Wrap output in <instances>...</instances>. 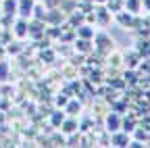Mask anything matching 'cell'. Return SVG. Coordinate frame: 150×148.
Masks as SVG:
<instances>
[{
    "mask_svg": "<svg viewBox=\"0 0 150 148\" xmlns=\"http://www.w3.org/2000/svg\"><path fill=\"white\" fill-rule=\"evenodd\" d=\"M44 21H46V25H63L67 21V13L61 8H48Z\"/></svg>",
    "mask_w": 150,
    "mask_h": 148,
    "instance_id": "cell-4",
    "label": "cell"
},
{
    "mask_svg": "<svg viewBox=\"0 0 150 148\" xmlns=\"http://www.w3.org/2000/svg\"><path fill=\"white\" fill-rule=\"evenodd\" d=\"M94 33H96L94 25H92V23H86V21H83L81 25L75 27V35H77V38H83V40H92Z\"/></svg>",
    "mask_w": 150,
    "mask_h": 148,
    "instance_id": "cell-12",
    "label": "cell"
},
{
    "mask_svg": "<svg viewBox=\"0 0 150 148\" xmlns=\"http://www.w3.org/2000/svg\"><path fill=\"white\" fill-rule=\"evenodd\" d=\"M102 121H104V132H108V134H115L121 129V115L115 113V110H108L102 117Z\"/></svg>",
    "mask_w": 150,
    "mask_h": 148,
    "instance_id": "cell-3",
    "label": "cell"
},
{
    "mask_svg": "<svg viewBox=\"0 0 150 148\" xmlns=\"http://www.w3.org/2000/svg\"><path fill=\"white\" fill-rule=\"evenodd\" d=\"M138 127V121H136V117H127V119H121V129L123 132H127V134H131L134 129Z\"/></svg>",
    "mask_w": 150,
    "mask_h": 148,
    "instance_id": "cell-20",
    "label": "cell"
},
{
    "mask_svg": "<svg viewBox=\"0 0 150 148\" xmlns=\"http://www.w3.org/2000/svg\"><path fill=\"white\" fill-rule=\"evenodd\" d=\"M73 50H77L79 54H92L94 52V42L92 40H83V38H75L73 40Z\"/></svg>",
    "mask_w": 150,
    "mask_h": 148,
    "instance_id": "cell-8",
    "label": "cell"
},
{
    "mask_svg": "<svg viewBox=\"0 0 150 148\" xmlns=\"http://www.w3.org/2000/svg\"><path fill=\"white\" fill-rule=\"evenodd\" d=\"M144 98H146V100H150V90H146V92H144Z\"/></svg>",
    "mask_w": 150,
    "mask_h": 148,
    "instance_id": "cell-27",
    "label": "cell"
},
{
    "mask_svg": "<svg viewBox=\"0 0 150 148\" xmlns=\"http://www.w3.org/2000/svg\"><path fill=\"white\" fill-rule=\"evenodd\" d=\"M134 13H129V11H119V13H115V19H117V23L121 25V27H125V29H131V25H134Z\"/></svg>",
    "mask_w": 150,
    "mask_h": 148,
    "instance_id": "cell-11",
    "label": "cell"
},
{
    "mask_svg": "<svg viewBox=\"0 0 150 148\" xmlns=\"http://www.w3.org/2000/svg\"><path fill=\"white\" fill-rule=\"evenodd\" d=\"M92 42H94V50H96V54H100L102 59L106 57L110 50H115V42H112V38H110L108 33H104V31L94 33Z\"/></svg>",
    "mask_w": 150,
    "mask_h": 148,
    "instance_id": "cell-1",
    "label": "cell"
},
{
    "mask_svg": "<svg viewBox=\"0 0 150 148\" xmlns=\"http://www.w3.org/2000/svg\"><path fill=\"white\" fill-rule=\"evenodd\" d=\"M106 0H94V4H104Z\"/></svg>",
    "mask_w": 150,
    "mask_h": 148,
    "instance_id": "cell-28",
    "label": "cell"
},
{
    "mask_svg": "<svg viewBox=\"0 0 150 148\" xmlns=\"http://www.w3.org/2000/svg\"><path fill=\"white\" fill-rule=\"evenodd\" d=\"M65 117H67V113H65L63 108H54V110H50V117H48V119H50V125H52V127L59 129Z\"/></svg>",
    "mask_w": 150,
    "mask_h": 148,
    "instance_id": "cell-15",
    "label": "cell"
},
{
    "mask_svg": "<svg viewBox=\"0 0 150 148\" xmlns=\"http://www.w3.org/2000/svg\"><path fill=\"white\" fill-rule=\"evenodd\" d=\"M35 2H38V0H35Z\"/></svg>",
    "mask_w": 150,
    "mask_h": 148,
    "instance_id": "cell-30",
    "label": "cell"
},
{
    "mask_svg": "<svg viewBox=\"0 0 150 148\" xmlns=\"http://www.w3.org/2000/svg\"><path fill=\"white\" fill-rule=\"evenodd\" d=\"M0 17H2V8H0Z\"/></svg>",
    "mask_w": 150,
    "mask_h": 148,
    "instance_id": "cell-29",
    "label": "cell"
},
{
    "mask_svg": "<svg viewBox=\"0 0 150 148\" xmlns=\"http://www.w3.org/2000/svg\"><path fill=\"white\" fill-rule=\"evenodd\" d=\"M142 59H150V38H140L136 48H134Z\"/></svg>",
    "mask_w": 150,
    "mask_h": 148,
    "instance_id": "cell-14",
    "label": "cell"
},
{
    "mask_svg": "<svg viewBox=\"0 0 150 148\" xmlns=\"http://www.w3.org/2000/svg\"><path fill=\"white\" fill-rule=\"evenodd\" d=\"M140 61H142V57H140L136 50H131V52H125V54H123V67H125V69H138Z\"/></svg>",
    "mask_w": 150,
    "mask_h": 148,
    "instance_id": "cell-13",
    "label": "cell"
},
{
    "mask_svg": "<svg viewBox=\"0 0 150 148\" xmlns=\"http://www.w3.org/2000/svg\"><path fill=\"white\" fill-rule=\"evenodd\" d=\"M11 79V63L0 59V81H8Z\"/></svg>",
    "mask_w": 150,
    "mask_h": 148,
    "instance_id": "cell-19",
    "label": "cell"
},
{
    "mask_svg": "<svg viewBox=\"0 0 150 148\" xmlns=\"http://www.w3.org/2000/svg\"><path fill=\"white\" fill-rule=\"evenodd\" d=\"M13 94H15V88L2 81V86H0V96H2V98H11Z\"/></svg>",
    "mask_w": 150,
    "mask_h": 148,
    "instance_id": "cell-22",
    "label": "cell"
},
{
    "mask_svg": "<svg viewBox=\"0 0 150 148\" xmlns=\"http://www.w3.org/2000/svg\"><path fill=\"white\" fill-rule=\"evenodd\" d=\"M94 23H98L100 27H106L112 19V13L104 6V4H94Z\"/></svg>",
    "mask_w": 150,
    "mask_h": 148,
    "instance_id": "cell-2",
    "label": "cell"
},
{
    "mask_svg": "<svg viewBox=\"0 0 150 148\" xmlns=\"http://www.w3.org/2000/svg\"><path fill=\"white\" fill-rule=\"evenodd\" d=\"M125 11L134 13V15H140L142 13V0H125Z\"/></svg>",
    "mask_w": 150,
    "mask_h": 148,
    "instance_id": "cell-21",
    "label": "cell"
},
{
    "mask_svg": "<svg viewBox=\"0 0 150 148\" xmlns=\"http://www.w3.org/2000/svg\"><path fill=\"white\" fill-rule=\"evenodd\" d=\"M142 8L144 11H150V0H142Z\"/></svg>",
    "mask_w": 150,
    "mask_h": 148,
    "instance_id": "cell-25",
    "label": "cell"
},
{
    "mask_svg": "<svg viewBox=\"0 0 150 148\" xmlns=\"http://www.w3.org/2000/svg\"><path fill=\"white\" fill-rule=\"evenodd\" d=\"M27 21L29 19H25V17H17V19L13 21V35L17 40H25L27 38Z\"/></svg>",
    "mask_w": 150,
    "mask_h": 148,
    "instance_id": "cell-5",
    "label": "cell"
},
{
    "mask_svg": "<svg viewBox=\"0 0 150 148\" xmlns=\"http://www.w3.org/2000/svg\"><path fill=\"white\" fill-rule=\"evenodd\" d=\"M67 100H69V96L65 94V92H59V94L54 96V102H56V106H61V108L67 104Z\"/></svg>",
    "mask_w": 150,
    "mask_h": 148,
    "instance_id": "cell-23",
    "label": "cell"
},
{
    "mask_svg": "<svg viewBox=\"0 0 150 148\" xmlns=\"http://www.w3.org/2000/svg\"><path fill=\"white\" fill-rule=\"evenodd\" d=\"M40 2H42L46 8H59V6H61V0H40Z\"/></svg>",
    "mask_w": 150,
    "mask_h": 148,
    "instance_id": "cell-24",
    "label": "cell"
},
{
    "mask_svg": "<svg viewBox=\"0 0 150 148\" xmlns=\"http://www.w3.org/2000/svg\"><path fill=\"white\" fill-rule=\"evenodd\" d=\"M108 136H110V146H119V148H125L131 140V134L123 132V129H119L115 134H108Z\"/></svg>",
    "mask_w": 150,
    "mask_h": 148,
    "instance_id": "cell-7",
    "label": "cell"
},
{
    "mask_svg": "<svg viewBox=\"0 0 150 148\" xmlns=\"http://www.w3.org/2000/svg\"><path fill=\"white\" fill-rule=\"evenodd\" d=\"M104 6H106L112 15H115V13H119V11H123V8H125V0H106Z\"/></svg>",
    "mask_w": 150,
    "mask_h": 148,
    "instance_id": "cell-18",
    "label": "cell"
},
{
    "mask_svg": "<svg viewBox=\"0 0 150 148\" xmlns=\"http://www.w3.org/2000/svg\"><path fill=\"white\" fill-rule=\"evenodd\" d=\"M81 108H83V102H81V100H77V98H73V96H71V98L67 100V104L63 106L65 113H67V115H73V117H79Z\"/></svg>",
    "mask_w": 150,
    "mask_h": 148,
    "instance_id": "cell-10",
    "label": "cell"
},
{
    "mask_svg": "<svg viewBox=\"0 0 150 148\" xmlns=\"http://www.w3.org/2000/svg\"><path fill=\"white\" fill-rule=\"evenodd\" d=\"M33 4H35V0H17V15L25 17V19H31Z\"/></svg>",
    "mask_w": 150,
    "mask_h": 148,
    "instance_id": "cell-9",
    "label": "cell"
},
{
    "mask_svg": "<svg viewBox=\"0 0 150 148\" xmlns=\"http://www.w3.org/2000/svg\"><path fill=\"white\" fill-rule=\"evenodd\" d=\"M0 8L4 15H15L17 17V0H0Z\"/></svg>",
    "mask_w": 150,
    "mask_h": 148,
    "instance_id": "cell-17",
    "label": "cell"
},
{
    "mask_svg": "<svg viewBox=\"0 0 150 148\" xmlns=\"http://www.w3.org/2000/svg\"><path fill=\"white\" fill-rule=\"evenodd\" d=\"M4 54H6V48H4V44H0V59H4Z\"/></svg>",
    "mask_w": 150,
    "mask_h": 148,
    "instance_id": "cell-26",
    "label": "cell"
},
{
    "mask_svg": "<svg viewBox=\"0 0 150 148\" xmlns=\"http://www.w3.org/2000/svg\"><path fill=\"white\" fill-rule=\"evenodd\" d=\"M6 54H13V57H17V54H21V52H25V44H23V40H11L6 46Z\"/></svg>",
    "mask_w": 150,
    "mask_h": 148,
    "instance_id": "cell-16",
    "label": "cell"
},
{
    "mask_svg": "<svg viewBox=\"0 0 150 148\" xmlns=\"http://www.w3.org/2000/svg\"><path fill=\"white\" fill-rule=\"evenodd\" d=\"M59 129H61V134H65V136H69L73 132H79V119L73 117V115H69V117L63 119V123H61Z\"/></svg>",
    "mask_w": 150,
    "mask_h": 148,
    "instance_id": "cell-6",
    "label": "cell"
}]
</instances>
